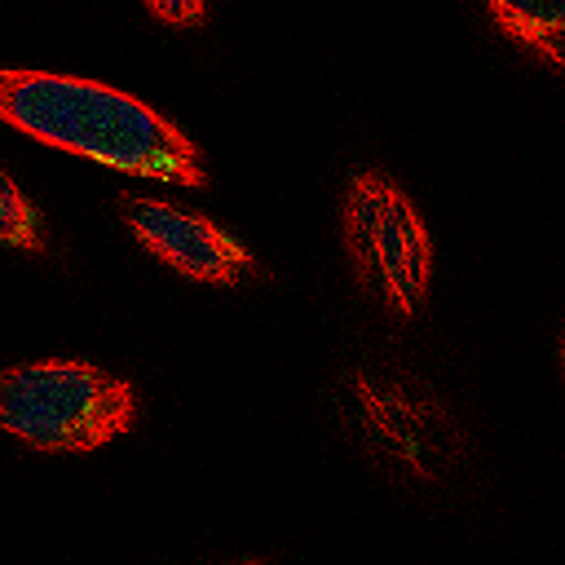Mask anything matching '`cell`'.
I'll list each match as a JSON object with an SVG mask.
<instances>
[{"label":"cell","mask_w":565,"mask_h":565,"mask_svg":"<svg viewBox=\"0 0 565 565\" xmlns=\"http://www.w3.org/2000/svg\"><path fill=\"white\" fill-rule=\"evenodd\" d=\"M508 40L530 49L547 71L565 66V0H486Z\"/></svg>","instance_id":"cell-6"},{"label":"cell","mask_w":565,"mask_h":565,"mask_svg":"<svg viewBox=\"0 0 565 565\" xmlns=\"http://www.w3.org/2000/svg\"><path fill=\"white\" fill-rule=\"evenodd\" d=\"M340 225L362 287L397 318L419 313L433 278V238L411 194L384 172H358L344 190Z\"/></svg>","instance_id":"cell-3"},{"label":"cell","mask_w":565,"mask_h":565,"mask_svg":"<svg viewBox=\"0 0 565 565\" xmlns=\"http://www.w3.org/2000/svg\"><path fill=\"white\" fill-rule=\"evenodd\" d=\"M0 243L18 252H44V216L4 168H0Z\"/></svg>","instance_id":"cell-7"},{"label":"cell","mask_w":565,"mask_h":565,"mask_svg":"<svg viewBox=\"0 0 565 565\" xmlns=\"http://www.w3.org/2000/svg\"><path fill=\"white\" fill-rule=\"evenodd\" d=\"M349 406L358 433L406 472H433V459L446 441V415L428 393H415L402 380H384L371 371L349 375Z\"/></svg>","instance_id":"cell-5"},{"label":"cell","mask_w":565,"mask_h":565,"mask_svg":"<svg viewBox=\"0 0 565 565\" xmlns=\"http://www.w3.org/2000/svg\"><path fill=\"white\" fill-rule=\"evenodd\" d=\"M137 424V388L79 358L22 362L0 375V428L49 455H88Z\"/></svg>","instance_id":"cell-2"},{"label":"cell","mask_w":565,"mask_h":565,"mask_svg":"<svg viewBox=\"0 0 565 565\" xmlns=\"http://www.w3.org/2000/svg\"><path fill=\"white\" fill-rule=\"evenodd\" d=\"M146 9L168 26H199L207 13V0H146Z\"/></svg>","instance_id":"cell-8"},{"label":"cell","mask_w":565,"mask_h":565,"mask_svg":"<svg viewBox=\"0 0 565 565\" xmlns=\"http://www.w3.org/2000/svg\"><path fill=\"white\" fill-rule=\"evenodd\" d=\"M234 565H260V561H234Z\"/></svg>","instance_id":"cell-9"},{"label":"cell","mask_w":565,"mask_h":565,"mask_svg":"<svg viewBox=\"0 0 565 565\" xmlns=\"http://www.w3.org/2000/svg\"><path fill=\"white\" fill-rule=\"evenodd\" d=\"M0 119L53 150L119 168L128 177H154L194 190L207 185L199 146L172 119L97 79L0 66Z\"/></svg>","instance_id":"cell-1"},{"label":"cell","mask_w":565,"mask_h":565,"mask_svg":"<svg viewBox=\"0 0 565 565\" xmlns=\"http://www.w3.org/2000/svg\"><path fill=\"white\" fill-rule=\"evenodd\" d=\"M119 207H124V221L137 234V243L185 278L238 287L256 274L252 252L230 230H221L216 221H207L199 212L172 207L163 199H137V194H124Z\"/></svg>","instance_id":"cell-4"}]
</instances>
